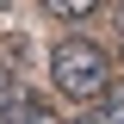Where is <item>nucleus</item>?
I'll list each match as a JSON object with an SVG mask.
<instances>
[{
    "label": "nucleus",
    "mask_w": 124,
    "mask_h": 124,
    "mask_svg": "<svg viewBox=\"0 0 124 124\" xmlns=\"http://www.w3.org/2000/svg\"><path fill=\"white\" fill-rule=\"evenodd\" d=\"M37 112H44V106H37L25 87H6V93H0V124H31Z\"/></svg>",
    "instance_id": "obj_2"
},
{
    "label": "nucleus",
    "mask_w": 124,
    "mask_h": 124,
    "mask_svg": "<svg viewBox=\"0 0 124 124\" xmlns=\"http://www.w3.org/2000/svg\"><path fill=\"white\" fill-rule=\"evenodd\" d=\"M75 124H124V112H118V106H106V99H99V106H87V112H81Z\"/></svg>",
    "instance_id": "obj_4"
},
{
    "label": "nucleus",
    "mask_w": 124,
    "mask_h": 124,
    "mask_svg": "<svg viewBox=\"0 0 124 124\" xmlns=\"http://www.w3.org/2000/svg\"><path fill=\"white\" fill-rule=\"evenodd\" d=\"M56 19H87V13H99V0H44Z\"/></svg>",
    "instance_id": "obj_3"
},
{
    "label": "nucleus",
    "mask_w": 124,
    "mask_h": 124,
    "mask_svg": "<svg viewBox=\"0 0 124 124\" xmlns=\"http://www.w3.org/2000/svg\"><path fill=\"white\" fill-rule=\"evenodd\" d=\"M0 6H13V0H0Z\"/></svg>",
    "instance_id": "obj_9"
},
{
    "label": "nucleus",
    "mask_w": 124,
    "mask_h": 124,
    "mask_svg": "<svg viewBox=\"0 0 124 124\" xmlns=\"http://www.w3.org/2000/svg\"><path fill=\"white\" fill-rule=\"evenodd\" d=\"M106 106H118V112H124V87H112V93H106Z\"/></svg>",
    "instance_id": "obj_5"
},
{
    "label": "nucleus",
    "mask_w": 124,
    "mask_h": 124,
    "mask_svg": "<svg viewBox=\"0 0 124 124\" xmlns=\"http://www.w3.org/2000/svg\"><path fill=\"white\" fill-rule=\"evenodd\" d=\"M118 62H124V56H118Z\"/></svg>",
    "instance_id": "obj_10"
},
{
    "label": "nucleus",
    "mask_w": 124,
    "mask_h": 124,
    "mask_svg": "<svg viewBox=\"0 0 124 124\" xmlns=\"http://www.w3.org/2000/svg\"><path fill=\"white\" fill-rule=\"evenodd\" d=\"M31 124H56V118H50V112H37V118H31Z\"/></svg>",
    "instance_id": "obj_6"
},
{
    "label": "nucleus",
    "mask_w": 124,
    "mask_h": 124,
    "mask_svg": "<svg viewBox=\"0 0 124 124\" xmlns=\"http://www.w3.org/2000/svg\"><path fill=\"white\" fill-rule=\"evenodd\" d=\"M6 87H13V81H6V75H0V93H6Z\"/></svg>",
    "instance_id": "obj_7"
},
{
    "label": "nucleus",
    "mask_w": 124,
    "mask_h": 124,
    "mask_svg": "<svg viewBox=\"0 0 124 124\" xmlns=\"http://www.w3.org/2000/svg\"><path fill=\"white\" fill-rule=\"evenodd\" d=\"M50 81H56V93H68L81 106H99L112 93V56L87 37H68V44L50 50Z\"/></svg>",
    "instance_id": "obj_1"
},
{
    "label": "nucleus",
    "mask_w": 124,
    "mask_h": 124,
    "mask_svg": "<svg viewBox=\"0 0 124 124\" xmlns=\"http://www.w3.org/2000/svg\"><path fill=\"white\" fill-rule=\"evenodd\" d=\"M118 31H124V6H118Z\"/></svg>",
    "instance_id": "obj_8"
}]
</instances>
